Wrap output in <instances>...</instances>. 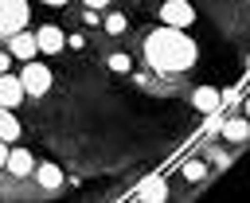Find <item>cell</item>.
I'll use <instances>...</instances> for the list:
<instances>
[{
    "label": "cell",
    "instance_id": "10",
    "mask_svg": "<svg viewBox=\"0 0 250 203\" xmlns=\"http://www.w3.org/2000/svg\"><path fill=\"white\" fill-rule=\"evenodd\" d=\"M191 105H195L199 113H215V109L223 105V94H219L215 86H199V90L191 94Z\"/></svg>",
    "mask_w": 250,
    "mask_h": 203
},
{
    "label": "cell",
    "instance_id": "16",
    "mask_svg": "<svg viewBox=\"0 0 250 203\" xmlns=\"http://www.w3.org/2000/svg\"><path fill=\"white\" fill-rule=\"evenodd\" d=\"M109 70H117V74H125V70H133V59L117 51V55H109Z\"/></svg>",
    "mask_w": 250,
    "mask_h": 203
},
{
    "label": "cell",
    "instance_id": "14",
    "mask_svg": "<svg viewBox=\"0 0 250 203\" xmlns=\"http://www.w3.org/2000/svg\"><path fill=\"white\" fill-rule=\"evenodd\" d=\"M180 172H184V180H188V183H199V180L207 176V164H203V160H188Z\"/></svg>",
    "mask_w": 250,
    "mask_h": 203
},
{
    "label": "cell",
    "instance_id": "5",
    "mask_svg": "<svg viewBox=\"0 0 250 203\" xmlns=\"http://www.w3.org/2000/svg\"><path fill=\"white\" fill-rule=\"evenodd\" d=\"M4 172H8V176H16V180L31 176V172H35V160H31V152H27V148H8Z\"/></svg>",
    "mask_w": 250,
    "mask_h": 203
},
{
    "label": "cell",
    "instance_id": "3",
    "mask_svg": "<svg viewBox=\"0 0 250 203\" xmlns=\"http://www.w3.org/2000/svg\"><path fill=\"white\" fill-rule=\"evenodd\" d=\"M20 82H23V94H47L51 90V70L43 66V62H35V59H27V66L20 70Z\"/></svg>",
    "mask_w": 250,
    "mask_h": 203
},
{
    "label": "cell",
    "instance_id": "6",
    "mask_svg": "<svg viewBox=\"0 0 250 203\" xmlns=\"http://www.w3.org/2000/svg\"><path fill=\"white\" fill-rule=\"evenodd\" d=\"M62 43H66V35H62L55 23H43V27L35 31V47H39L43 55H59V51H62Z\"/></svg>",
    "mask_w": 250,
    "mask_h": 203
},
{
    "label": "cell",
    "instance_id": "13",
    "mask_svg": "<svg viewBox=\"0 0 250 203\" xmlns=\"http://www.w3.org/2000/svg\"><path fill=\"white\" fill-rule=\"evenodd\" d=\"M223 137L234 141V144L246 141V137H250V121H246V117H238V121H223Z\"/></svg>",
    "mask_w": 250,
    "mask_h": 203
},
{
    "label": "cell",
    "instance_id": "21",
    "mask_svg": "<svg viewBox=\"0 0 250 203\" xmlns=\"http://www.w3.org/2000/svg\"><path fill=\"white\" fill-rule=\"evenodd\" d=\"M246 117H250V98H246Z\"/></svg>",
    "mask_w": 250,
    "mask_h": 203
},
{
    "label": "cell",
    "instance_id": "19",
    "mask_svg": "<svg viewBox=\"0 0 250 203\" xmlns=\"http://www.w3.org/2000/svg\"><path fill=\"white\" fill-rule=\"evenodd\" d=\"M109 0H86V8H105Z\"/></svg>",
    "mask_w": 250,
    "mask_h": 203
},
{
    "label": "cell",
    "instance_id": "9",
    "mask_svg": "<svg viewBox=\"0 0 250 203\" xmlns=\"http://www.w3.org/2000/svg\"><path fill=\"white\" fill-rule=\"evenodd\" d=\"M8 51H12V59H23L27 62V59H35L39 47H35V35L31 31H16V35H8Z\"/></svg>",
    "mask_w": 250,
    "mask_h": 203
},
{
    "label": "cell",
    "instance_id": "20",
    "mask_svg": "<svg viewBox=\"0 0 250 203\" xmlns=\"http://www.w3.org/2000/svg\"><path fill=\"white\" fill-rule=\"evenodd\" d=\"M43 4H66V0H43Z\"/></svg>",
    "mask_w": 250,
    "mask_h": 203
},
{
    "label": "cell",
    "instance_id": "17",
    "mask_svg": "<svg viewBox=\"0 0 250 203\" xmlns=\"http://www.w3.org/2000/svg\"><path fill=\"white\" fill-rule=\"evenodd\" d=\"M8 66H12V51H8V47H4V51H0V74H4V70H8Z\"/></svg>",
    "mask_w": 250,
    "mask_h": 203
},
{
    "label": "cell",
    "instance_id": "18",
    "mask_svg": "<svg viewBox=\"0 0 250 203\" xmlns=\"http://www.w3.org/2000/svg\"><path fill=\"white\" fill-rule=\"evenodd\" d=\"M4 160H8V148H4V141H0V172H4Z\"/></svg>",
    "mask_w": 250,
    "mask_h": 203
},
{
    "label": "cell",
    "instance_id": "8",
    "mask_svg": "<svg viewBox=\"0 0 250 203\" xmlns=\"http://www.w3.org/2000/svg\"><path fill=\"white\" fill-rule=\"evenodd\" d=\"M20 102H23V82H20V74H8V70H4V74H0V105L12 109V105H20Z\"/></svg>",
    "mask_w": 250,
    "mask_h": 203
},
{
    "label": "cell",
    "instance_id": "1",
    "mask_svg": "<svg viewBox=\"0 0 250 203\" xmlns=\"http://www.w3.org/2000/svg\"><path fill=\"white\" fill-rule=\"evenodd\" d=\"M145 59L160 74H180V70H188L199 59V51H195L191 35H184V27H168L164 23V27H156L145 39Z\"/></svg>",
    "mask_w": 250,
    "mask_h": 203
},
{
    "label": "cell",
    "instance_id": "12",
    "mask_svg": "<svg viewBox=\"0 0 250 203\" xmlns=\"http://www.w3.org/2000/svg\"><path fill=\"white\" fill-rule=\"evenodd\" d=\"M16 137H20V121L12 117L8 105H0V141L8 144V141H16Z\"/></svg>",
    "mask_w": 250,
    "mask_h": 203
},
{
    "label": "cell",
    "instance_id": "7",
    "mask_svg": "<svg viewBox=\"0 0 250 203\" xmlns=\"http://www.w3.org/2000/svg\"><path fill=\"white\" fill-rule=\"evenodd\" d=\"M133 199H137V203H160V199H168V183H164V176H148V180L133 191Z\"/></svg>",
    "mask_w": 250,
    "mask_h": 203
},
{
    "label": "cell",
    "instance_id": "11",
    "mask_svg": "<svg viewBox=\"0 0 250 203\" xmlns=\"http://www.w3.org/2000/svg\"><path fill=\"white\" fill-rule=\"evenodd\" d=\"M35 180H39V187L55 191V187H62V168L59 164H39L35 168Z\"/></svg>",
    "mask_w": 250,
    "mask_h": 203
},
{
    "label": "cell",
    "instance_id": "4",
    "mask_svg": "<svg viewBox=\"0 0 250 203\" xmlns=\"http://www.w3.org/2000/svg\"><path fill=\"white\" fill-rule=\"evenodd\" d=\"M160 20H164L168 27H188V23L195 20V8H191L188 0H164V8H160Z\"/></svg>",
    "mask_w": 250,
    "mask_h": 203
},
{
    "label": "cell",
    "instance_id": "15",
    "mask_svg": "<svg viewBox=\"0 0 250 203\" xmlns=\"http://www.w3.org/2000/svg\"><path fill=\"white\" fill-rule=\"evenodd\" d=\"M102 23H105V31H109V35H121V31H125V16H121V12H109Z\"/></svg>",
    "mask_w": 250,
    "mask_h": 203
},
{
    "label": "cell",
    "instance_id": "2",
    "mask_svg": "<svg viewBox=\"0 0 250 203\" xmlns=\"http://www.w3.org/2000/svg\"><path fill=\"white\" fill-rule=\"evenodd\" d=\"M27 27V0H0V35H16Z\"/></svg>",
    "mask_w": 250,
    "mask_h": 203
}]
</instances>
